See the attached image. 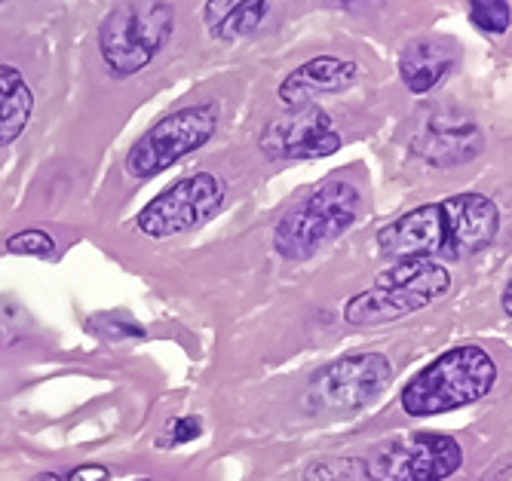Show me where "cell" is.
<instances>
[{"label":"cell","mask_w":512,"mask_h":481,"mask_svg":"<svg viewBox=\"0 0 512 481\" xmlns=\"http://www.w3.org/2000/svg\"><path fill=\"white\" fill-rule=\"evenodd\" d=\"M500 230L494 200L457 194L442 203H424L378 230V252L393 261L473 258L485 252Z\"/></svg>","instance_id":"6da1fadb"},{"label":"cell","mask_w":512,"mask_h":481,"mask_svg":"<svg viewBox=\"0 0 512 481\" xmlns=\"http://www.w3.org/2000/svg\"><path fill=\"white\" fill-rule=\"evenodd\" d=\"M221 120V111L215 102L188 105L160 123H154L142 138L132 144L126 154V172L129 178H154L181 157L200 151L203 144L215 135Z\"/></svg>","instance_id":"52a82bcc"},{"label":"cell","mask_w":512,"mask_h":481,"mask_svg":"<svg viewBox=\"0 0 512 481\" xmlns=\"http://www.w3.org/2000/svg\"><path fill=\"white\" fill-rule=\"evenodd\" d=\"M175 10L169 0H126L99 28V50L111 74L129 77L148 68L172 37Z\"/></svg>","instance_id":"5b68a950"},{"label":"cell","mask_w":512,"mask_h":481,"mask_svg":"<svg viewBox=\"0 0 512 481\" xmlns=\"http://www.w3.org/2000/svg\"><path fill=\"white\" fill-rule=\"evenodd\" d=\"M270 13V0H206L203 22L215 40H243L255 34Z\"/></svg>","instance_id":"5bb4252c"},{"label":"cell","mask_w":512,"mask_h":481,"mask_svg":"<svg viewBox=\"0 0 512 481\" xmlns=\"http://www.w3.org/2000/svg\"><path fill=\"white\" fill-rule=\"evenodd\" d=\"M224 203V181L212 172H194L166 187L135 218V227L151 239H169L197 230Z\"/></svg>","instance_id":"9c48e42d"},{"label":"cell","mask_w":512,"mask_h":481,"mask_svg":"<svg viewBox=\"0 0 512 481\" xmlns=\"http://www.w3.org/2000/svg\"><path fill=\"white\" fill-rule=\"evenodd\" d=\"M34 111V95L13 65H0V148L13 144Z\"/></svg>","instance_id":"9a60e30c"},{"label":"cell","mask_w":512,"mask_h":481,"mask_svg":"<svg viewBox=\"0 0 512 481\" xmlns=\"http://www.w3.org/2000/svg\"><path fill=\"white\" fill-rule=\"evenodd\" d=\"M7 252L13 255H31V258H46L56 252V243L50 233L43 230H22L7 239Z\"/></svg>","instance_id":"ac0fdd59"},{"label":"cell","mask_w":512,"mask_h":481,"mask_svg":"<svg viewBox=\"0 0 512 481\" xmlns=\"http://www.w3.org/2000/svg\"><path fill=\"white\" fill-rule=\"evenodd\" d=\"M393 380V362L384 353H350L313 374L307 408L313 411H356L375 402Z\"/></svg>","instance_id":"ba28073f"},{"label":"cell","mask_w":512,"mask_h":481,"mask_svg":"<svg viewBox=\"0 0 512 481\" xmlns=\"http://www.w3.org/2000/svg\"><path fill=\"white\" fill-rule=\"evenodd\" d=\"M463 466V448L445 432H414L362 457L368 481H448Z\"/></svg>","instance_id":"8992f818"},{"label":"cell","mask_w":512,"mask_h":481,"mask_svg":"<svg viewBox=\"0 0 512 481\" xmlns=\"http://www.w3.org/2000/svg\"><path fill=\"white\" fill-rule=\"evenodd\" d=\"M467 13L470 22L491 37H500L512 25V7L509 0H467Z\"/></svg>","instance_id":"2e32d148"},{"label":"cell","mask_w":512,"mask_h":481,"mask_svg":"<svg viewBox=\"0 0 512 481\" xmlns=\"http://www.w3.org/2000/svg\"><path fill=\"white\" fill-rule=\"evenodd\" d=\"M479 148H482L479 129L463 117H448V114L433 117L421 129V135H417V151L439 166L467 163L479 154Z\"/></svg>","instance_id":"4fadbf2b"},{"label":"cell","mask_w":512,"mask_h":481,"mask_svg":"<svg viewBox=\"0 0 512 481\" xmlns=\"http://www.w3.org/2000/svg\"><path fill=\"white\" fill-rule=\"evenodd\" d=\"M322 4H329V7H350V4H359V0H322Z\"/></svg>","instance_id":"603a6c76"},{"label":"cell","mask_w":512,"mask_h":481,"mask_svg":"<svg viewBox=\"0 0 512 481\" xmlns=\"http://www.w3.org/2000/svg\"><path fill=\"white\" fill-rule=\"evenodd\" d=\"M362 68L353 59L344 56H316L304 65H298L283 83H279V102L289 108L316 105V99L325 95H341L359 80Z\"/></svg>","instance_id":"8fae6325"},{"label":"cell","mask_w":512,"mask_h":481,"mask_svg":"<svg viewBox=\"0 0 512 481\" xmlns=\"http://www.w3.org/2000/svg\"><path fill=\"white\" fill-rule=\"evenodd\" d=\"M362 212L359 187L347 178H329L279 218L273 249L286 261H307L344 236Z\"/></svg>","instance_id":"277c9868"},{"label":"cell","mask_w":512,"mask_h":481,"mask_svg":"<svg viewBox=\"0 0 512 481\" xmlns=\"http://www.w3.org/2000/svg\"><path fill=\"white\" fill-rule=\"evenodd\" d=\"M65 481H108L105 466H77L74 472L65 475Z\"/></svg>","instance_id":"ffe728a7"},{"label":"cell","mask_w":512,"mask_h":481,"mask_svg":"<svg viewBox=\"0 0 512 481\" xmlns=\"http://www.w3.org/2000/svg\"><path fill=\"white\" fill-rule=\"evenodd\" d=\"M451 292V273L439 261H396L381 270L365 292L344 304V322L353 328H375L399 322L439 304Z\"/></svg>","instance_id":"3957f363"},{"label":"cell","mask_w":512,"mask_h":481,"mask_svg":"<svg viewBox=\"0 0 512 481\" xmlns=\"http://www.w3.org/2000/svg\"><path fill=\"white\" fill-rule=\"evenodd\" d=\"M497 383V362L476 344L454 347L417 371L399 393L408 417H436L482 402Z\"/></svg>","instance_id":"7a4b0ae2"},{"label":"cell","mask_w":512,"mask_h":481,"mask_svg":"<svg viewBox=\"0 0 512 481\" xmlns=\"http://www.w3.org/2000/svg\"><path fill=\"white\" fill-rule=\"evenodd\" d=\"M362 478V460L353 457H329L307 466L304 481H359Z\"/></svg>","instance_id":"e0dca14e"},{"label":"cell","mask_w":512,"mask_h":481,"mask_svg":"<svg viewBox=\"0 0 512 481\" xmlns=\"http://www.w3.org/2000/svg\"><path fill=\"white\" fill-rule=\"evenodd\" d=\"M138 481H145V478H138Z\"/></svg>","instance_id":"cb8c5ba5"},{"label":"cell","mask_w":512,"mask_h":481,"mask_svg":"<svg viewBox=\"0 0 512 481\" xmlns=\"http://www.w3.org/2000/svg\"><path fill=\"white\" fill-rule=\"evenodd\" d=\"M344 144L335 120L319 105L292 108L261 132V151L273 160H319Z\"/></svg>","instance_id":"30bf717a"},{"label":"cell","mask_w":512,"mask_h":481,"mask_svg":"<svg viewBox=\"0 0 512 481\" xmlns=\"http://www.w3.org/2000/svg\"><path fill=\"white\" fill-rule=\"evenodd\" d=\"M454 62H457V50L448 40L417 37L405 46L402 56H399V77H402L408 92L427 95L451 74Z\"/></svg>","instance_id":"7c38bea8"},{"label":"cell","mask_w":512,"mask_h":481,"mask_svg":"<svg viewBox=\"0 0 512 481\" xmlns=\"http://www.w3.org/2000/svg\"><path fill=\"white\" fill-rule=\"evenodd\" d=\"M34 481H65V475H56V472H43V475H37Z\"/></svg>","instance_id":"7402d4cb"},{"label":"cell","mask_w":512,"mask_h":481,"mask_svg":"<svg viewBox=\"0 0 512 481\" xmlns=\"http://www.w3.org/2000/svg\"><path fill=\"white\" fill-rule=\"evenodd\" d=\"M200 436V420L197 417H178L169 429V445H184Z\"/></svg>","instance_id":"d6986e66"},{"label":"cell","mask_w":512,"mask_h":481,"mask_svg":"<svg viewBox=\"0 0 512 481\" xmlns=\"http://www.w3.org/2000/svg\"><path fill=\"white\" fill-rule=\"evenodd\" d=\"M500 304H503V313L512 319V276H509V282L503 285V295H500Z\"/></svg>","instance_id":"44dd1931"}]
</instances>
